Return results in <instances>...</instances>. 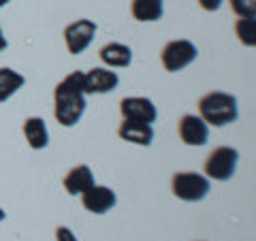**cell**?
<instances>
[{"instance_id":"7c38bea8","label":"cell","mask_w":256,"mask_h":241,"mask_svg":"<svg viewBox=\"0 0 256 241\" xmlns=\"http://www.w3.org/2000/svg\"><path fill=\"white\" fill-rule=\"evenodd\" d=\"M94 184H96L94 182V173H92V168L88 164L70 166L66 171V175H64V180H62V186L70 196H77V194L82 196L88 188L94 186Z\"/></svg>"},{"instance_id":"52a82bcc","label":"cell","mask_w":256,"mask_h":241,"mask_svg":"<svg viewBox=\"0 0 256 241\" xmlns=\"http://www.w3.org/2000/svg\"><path fill=\"white\" fill-rule=\"evenodd\" d=\"M178 134L184 146L190 148H203L207 141H210V126H207L201 116L194 114H186L180 118L178 122Z\"/></svg>"},{"instance_id":"5bb4252c","label":"cell","mask_w":256,"mask_h":241,"mask_svg":"<svg viewBox=\"0 0 256 241\" xmlns=\"http://www.w3.org/2000/svg\"><path fill=\"white\" fill-rule=\"evenodd\" d=\"M22 130H24V136H26V143L32 150L41 152L50 146V130H47V124L43 118H38V116L26 118Z\"/></svg>"},{"instance_id":"9c48e42d","label":"cell","mask_w":256,"mask_h":241,"mask_svg":"<svg viewBox=\"0 0 256 241\" xmlns=\"http://www.w3.org/2000/svg\"><path fill=\"white\" fill-rule=\"evenodd\" d=\"M118 203V194L114 188L109 186H98L94 184L92 188H88L82 194V205L86 212L96 214V216H105L107 212H111Z\"/></svg>"},{"instance_id":"8fae6325","label":"cell","mask_w":256,"mask_h":241,"mask_svg":"<svg viewBox=\"0 0 256 241\" xmlns=\"http://www.w3.org/2000/svg\"><path fill=\"white\" fill-rule=\"evenodd\" d=\"M118 136L126 143H132V146L148 148V146H152V141H154V126L146 124V122L124 120V122L118 126Z\"/></svg>"},{"instance_id":"277c9868","label":"cell","mask_w":256,"mask_h":241,"mask_svg":"<svg viewBox=\"0 0 256 241\" xmlns=\"http://www.w3.org/2000/svg\"><path fill=\"white\" fill-rule=\"evenodd\" d=\"M239 162V152L235 148L220 146L216 148L205 160V178L214 182H228L235 175V168Z\"/></svg>"},{"instance_id":"7402d4cb","label":"cell","mask_w":256,"mask_h":241,"mask_svg":"<svg viewBox=\"0 0 256 241\" xmlns=\"http://www.w3.org/2000/svg\"><path fill=\"white\" fill-rule=\"evenodd\" d=\"M4 218H6V214H4V210H2V207H0V224L4 222Z\"/></svg>"},{"instance_id":"30bf717a","label":"cell","mask_w":256,"mask_h":241,"mask_svg":"<svg viewBox=\"0 0 256 241\" xmlns=\"http://www.w3.org/2000/svg\"><path fill=\"white\" fill-rule=\"evenodd\" d=\"M120 86V77L116 70L107 66H96L84 73V92L86 96L90 94H109Z\"/></svg>"},{"instance_id":"e0dca14e","label":"cell","mask_w":256,"mask_h":241,"mask_svg":"<svg viewBox=\"0 0 256 241\" xmlns=\"http://www.w3.org/2000/svg\"><path fill=\"white\" fill-rule=\"evenodd\" d=\"M256 18H239L235 24V34L246 47H256Z\"/></svg>"},{"instance_id":"d6986e66","label":"cell","mask_w":256,"mask_h":241,"mask_svg":"<svg viewBox=\"0 0 256 241\" xmlns=\"http://www.w3.org/2000/svg\"><path fill=\"white\" fill-rule=\"evenodd\" d=\"M56 241H79V239L68 226H58L56 228Z\"/></svg>"},{"instance_id":"4fadbf2b","label":"cell","mask_w":256,"mask_h":241,"mask_svg":"<svg viewBox=\"0 0 256 241\" xmlns=\"http://www.w3.org/2000/svg\"><path fill=\"white\" fill-rule=\"evenodd\" d=\"M98 58L107 68H126L132 64V50L124 43H107L100 47Z\"/></svg>"},{"instance_id":"6da1fadb","label":"cell","mask_w":256,"mask_h":241,"mask_svg":"<svg viewBox=\"0 0 256 241\" xmlns=\"http://www.w3.org/2000/svg\"><path fill=\"white\" fill-rule=\"evenodd\" d=\"M84 73L73 70L54 88V118L64 128H73L86 114Z\"/></svg>"},{"instance_id":"603a6c76","label":"cell","mask_w":256,"mask_h":241,"mask_svg":"<svg viewBox=\"0 0 256 241\" xmlns=\"http://www.w3.org/2000/svg\"><path fill=\"white\" fill-rule=\"evenodd\" d=\"M9 2H11V0H0V9H2V6H6Z\"/></svg>"},{"instance_id":"5b68a950","label":"cell","mask_w":256,"mask_h":241,"mask_svg":"<svg viewBox=\"0 0 256 241\" xmlns=\"http://www.w3.org/2000/svg\"><path fill=\"white\" fill-rule=\"evenodd\" d=\"M196 58H198V50H196L194 43L188 41V38L169 41L162 47V52H160V62H162L164 70H169V73L184 70L186 66H190Z\"/></svg>"},{"instance_id":"8992f818","label":"cell","mask_w":256,"mask_h":241,"mask_svg":"<svg viewBox=\"0 0 256 241\" xmlns=\"http://www.w3.org/2000/svg\"><path fill=\"white\" fill-rule=\"evenodd\" d=\"M96 30H98V26H96L92 20H86V18L68 24V26L64 28V45H66L68 54H73V56L84 54L88 47L92 45Z\"/></svg>"},{"instance_id":"2e32d148","label":"cell","mask_w":256,"mask_h":241,"mask_svg":"<svg viewBox=\"0 0 256 241\" xmlns=\"http://www.w3.org/2000/svg\"><path fill=\"white\" fill-rule=\"evenodd\" d=\"M26 86V77L9 66H0V102H6Z\"/></svg>"},{"instance_id":"3957f363","label":"cell","mask_w":256,"mask_h":241,"mask_svg":"<svg viewBox=\"0 0 256 241\" xmlns=\"http://www.w3.org/2000/svg\"><path fill=\"white\" fill-rule=\"evenodd\" d=\"M212 190V180L194 171H180L171 178V192L175 198L186 200V203H198Z\"/></svg>"},{"instance_id":"7a4b0ae2","label":"cell","mask_w":256,"mask_h":241,"mask_svg":"<svg viewBox=\"0 0 256 241\" xmlns=\"http://www.w3.org/2000/svg\"><path fill=\"white\" fill-rule=\"evenodd\" d=\"M198 116L207 126L222 128L237 122L239 118V105L237 96L228 92H210L201 96L198 100Z\"/></svg>"},{"instance_id":"ba28073f","label":"cell","mask_w":256,"mask_h":241,"mask_svg":"<svg viewBox=\"0 0 256 241\" xmlns=\"http://www.w3.org/2000/svg\"><path fill=\"white\" fill-rule=\"evenodd\" d=\"M120 114L124 120L154 124L158 118V109L152 102V98H146V96H126L120 100Z\"/></svg>"},{"instance_id":"9a60e30c","label":"cell","mask_w":256,"mask_h":241,"mask_svg":"<svg viewBox=\"0 0 256 241\" xmlns=\"http://www.w3.org/2000/svg\"><path fill=\"white\" fill-rule=\"evenodd\" d=\"M130 13L137 22H158L164 13V0H132Z\"/></svg>"},{"instance_id":"ac0fdd59","label":"cell","mask_w":256,"mask_h":241,"mask_svg":"<svg viewBox=\"0 0 256 241\" xmlns=\"http://www.w3.org/2000/svg\"><path fill=\"white\" fill-rule=\"evenodd\" d=\"M237 18H256V0H228Z\"/></svg>"},{"instance_id":"ffe728a7","label":"cell","mask_w":256,"mask_h":241,"mask_svg":"<svg viewBox=\"0 0 256 241\" xmlns=\"http://www.w3.org/2000/svg\"><path fill=\"white\" fill-rule=\"evenodd\" d=\"M196 2H198V6H201L203 11L214 13V11H218V9H220L224 0H196Z\"/></svg>"},{"instance_id":"44dd1931","label":"cell","mask_w":256,"mask_h":241,"mask_svg":"<svg viewBox=\"0 0 256 241\" xmlns=\"http://www.w3.org/2000/svg\"><path fill=\"white\" fill-rule=\"evenodd\" d=\"M6 36H4V32H2V26H0V52H4L6 50Z\"/></svg>"}]
</instances>
